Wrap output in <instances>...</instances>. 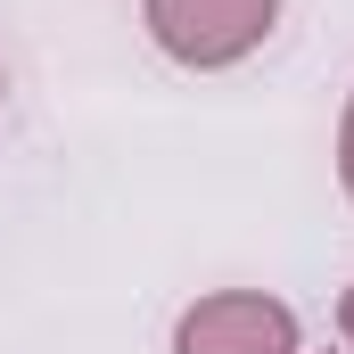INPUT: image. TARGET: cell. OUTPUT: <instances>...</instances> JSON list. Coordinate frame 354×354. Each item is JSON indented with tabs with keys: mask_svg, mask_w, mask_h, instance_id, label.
I'll use <instances>...</instances> for the list:
<instances>
[{
	"mask_svg": "<svg viewBox=\"0 0 354 354\" xmlns=\"http://www.w3.org/2000/svg\"><path fill=\"white\" fill-rule=\"evenodd\" d=\"M0 107H8V66H0Z\"/></svg>",
	"mask_w": 354,
	"mask_h": 354,
	"instance_id": "cell-5",
	"label": "cell"
},
{
	"mask_svg": "<svg viewBox=\"0 0 354 354\" xmlns=\"http://www.w3.org/2000/svg\"><path fill=\"white\" fill-rule=\"evenodd\" d=\"M174 354H305V330L272 288H206L198 305H181Z\"/></svg>",
	"mask_w": 354,
	"mask_h": 354,
	"instance_id": "cell-2",
	"label": "cell"
},
{
	"mask_svg": "<svg viewBox=\"0 0 354 354\" xmlns=\"http://www.w3.org/2000/svg\"><path fill=\"white\" fill-rule=\"evenodd\" d=\"M338 338H346V354H354V280L338 288Z\"/></svg>",
	"mask_w": 354,
	"mask_h": 354,
	"instance_id": "cell-4",
	"label": "cell"
},
{
	"mask_svg": "<svg viewBox=\"0 0 354 354\" xmlns=\"http://www.w3.org/2000/svg\"><path fill=\"white\" fill-rule=\"evenodd\" d=\"M338 189L354 206V91H346V115H338Z\"/></svg>",
	"mask_w": 354,
	"mask_h": 354,
	"instance_id": "cell-3",
	"label": "cell"
},
{
	"mask_svg": "<svg viewBox=\"0 0 354 354\" xmlns=\"http://www.w3.org/2000/svg\"><path fill=\"white\" fill-rule=\"evenodd\" d=\"M140 25L174 66L223 75V66H248L280 33V0H140Z\"/></svg>",
	"mask_w": 354,
	"mask_h": 354,
	"instance_id": "cell-1",
	"label": "cell"
}]
</instances>
